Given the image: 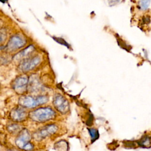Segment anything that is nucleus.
Returning a JSON list of instances; mask_svg holds the SVG:
<instances>
[{
	"mask_svg": "<svg viewBox=\"0 0 151 151\" xmlns=\"http://www.w3.org/2000/svg\"><path fill=\"white\" fill-rule=\"evenodd\" d=\"M48 101L46 96H39L33 97L29 96H24L19 99L18 103L20 106L25 108H34L37 106L43 104Z\"/></svg>",
	"mask_w": 151,
	"mask_h": 151,
	"instance_id": "nucleus-2",
	"label": "nucleus"
},
{
	"mask_svg": "<svg viewBox=\"0 0 151 151\" xmlns=\"http://www.w3.org/2000/svg\"><path fill=\"white\" fill-rule=\"evenodd\" d=\"M34 51V47L33 45H30L29 46L27 47L23 50L19 52L18 54H17L14 57V59L15 60H24L26 57L30 55L31 53H32Z\"/></svg>",
	"mask_w": 151,
	"mask_h": 151,
	"instance_id": "nucleus-10",
	"label": "nucleus"
},
{
	"mask_svg": "<svg viewBox=\"0 0 151 151\" xmlns=\"http://www.w3.org/2000/svg\"><path fill=\"white\" fill-rule=\"evenodd\" d=\"M88 131L92 142H94L99 137V133L97 130L95 129H88Z\"/></svg>",
	"mask_w": 151,
	"mask_h": 151,
	"instance_id": "nucleus-13",
	"label": "nucleus"
},
{
	"mask_svg": "<svg viewBox=\"0 0 151 151\" xmlns=\"http://www.w3.org/2000/svg\"><path fill=\"white\" fill-rule=\"evenodd\" d=\"M41 58L40 56L35 55L31 58H28L22 60L19 68L22 72H27L33 70L41 62Z\"/></svg>",
	"mask_w": 151,
	"mask_h": 151,
	"instance_id": "nucleus-5",
	"label": "nucleus"
},
{
	"mask_svg": "<svg viewBox=\"0 0 151 151\" xmlns=\"http://www.w3.org/2000/svg\"><path fill=\"white\" fill-rule=\"evenodd\" d=\"M150 5V0H141L139 2V7L143 10L147 9Z\"/></svg>",
	"mask_w": 151,
	"mask_h": 151,
	"instance_id": "nucleus-14",
	"label": "nucleus"
},
{
	"mask_svg": "<svg viewBox=\"0 0 151 151\" xmlns=\"http://www.w3.org/2000/svg\"><path fill=\"white\" fill-rule=\"evenodd\" d=\"M31 134L27 129L21 130L15 140L16 145L20 149L26 151H31L33 149V145L30 143Z\"/></svg>",
	"mask_w": 151,
	"mask_h": 151,
	"instance_id": "nucleus-3",
	"label": "nucleus"
},
{
	"mask_svg": "<svg viewBox=\"0 0 151 151\" xmlns=\"http://www.w3.org/2000/svg\"><path fill=\"white\" fill-rule=\"evenodd\" d=\"M11 119L15 122H21L25 119L27 113L22 107L14 109L10 114Z\"/></svg>",
	"mask_w": 151,
	"mask_h": 151,
	"instance_id": "nucleus-9",
	"label": "nucleus"
},
{
	"mask_svg": "<svg viewBox=\"0 0 151 151\" xmlns=\"http://www.w3.org/2000/svg\"><path fill=\"white\" fill-rule=\"evenodd\" d=\"M55 116V111L50 107H42L31 111L29 117L31 119L37 122L48 121Z\"/></svg>",
	"mask_w": 151,
	"mask_h": 151,
	"instance_id": "nucleus-1",
	"label": "nucleus"
},
{
	"mask_svg": "<svg viewBox=\"0 0 151 151\" xmlns=\"http://www.w3.org/2000/svg\"><path fill=\"white\" fill-rule=\"evenodd\" d=\"M52 103L54 107L62 114L67 113L70 110L68 101L60 94L54 95Z\"/></svg>",
	"mask_w": 151,
	"mask_h": 151,
	"instance_id": "nucleus-4",
	"label": "nucleus"
},
{
	"mask_svg": "<svg viewBox=\"0 0 151 151\" xmlns=\"http://www.w3.org/2000/svg\"><path fill=\"white\" fill-rule=\"evenodd\" d=\"M54 147L57 151H68V145L65 140H61L55 144Z\"/></svg>",
	"mask_w": 151,
	"mask_h": 151,
	"instance_id": "nucleus-12",
	"label": "nucleus"
},
{
	"mask_svg": "<svg viewBox=\"0 0 151 151\" xmlns=\"http://www.w3.org/2000/svg\"><path fill=\"white\" fill-rule=\"evenodd\" d=\"M28 78L25 76H21L17 77L13 83V88L19 94H22L24 93L28 86Z\"/></svg>",
	"mask_w": 151,
	"mask_h": 151,
	"instance_id": "nucleus-7",
	"label": "nucleus"
},
{
	"mask_svg": "<svg viewBox=\"0 0 151 151\" xmlns=\"http://www.w3.org/2000/svg\"></svg>",
	"mask_w": 151,
	"mask_h": 151,
	"instance_id": "nucleus-17",
	"label": "nucleus"
},
{
	"mask_svg": "<svg viewBox=\"0 0 151 151\" xmlns=\"http://www.w3.org/2000/svg\"><path fill=\"white\" fill-rule=\"evenodd\" d=\"M120 0H108L109 4L110 6H113L118 3Z\"/></svg>",
	"mask_w": 151,
	"mask_h": 151,
	"instance_id": "nucleus-16",
	"label": "nucleus"
},
{
	"mask_svg": "<svg viewBox=\"0 0 151 151\" xmlns=\"http://www.w3.org/2000/svg\"><path fill=\"white\" fill-rule=\"evenodd\" d=\"M26 43L25 38L19 35H15L11 37L6 48V50L10 51L17 50L22 47Z\"/></svg>",
	"mask_w": 151,
	"mask_h": 151,
	"instance_id": "nucleus-6",
	"label": "nucleus"
},
{
	"mask_svg": "<svg viewBox=\"0 0 151 151\" xmlns=\"http://www.w3.org/2000/svg\"><path fill=\"white\" fill-rule=\"evenodd\" d=\"M137 143L139 146L143 147H146L148 148L151 147V136H145L142 137L138 142Z\"/></svg>",
	"mask_w": 151,
	"mask_h": 151,
	"instance_id": "nucleus-11",
	"label": "nucleus"
},
{
	"mask_svg": "<svg viewBox=\"0 0 151 151\" xmlns=\"http://www.w3.org/2000/svg\"><path fill=\"white\" fill-rule=\"evenodd\" d=\"M57 130V126L55 124H50L46 126L36 132L34 134V137L37 140H41L46 137L52 134Z\"/></svg>",
	"mask_w": 151,
	"mask_h": 151,
	"instance_id": "nucleus-8",
	"label": "nucleus"
},
{
	"mask_svg": "<svg viewBox=\"0 0 151 151\" xmlns=\"http://www.w3.org/2000/svg\"><path fill=\"white\" fill-rule=\"evenodd\" d=\"M8 130L11 133H16L19 130V126L17 124H12L8 126Z\"/></svg>",
	"mask_w": 151,
	"mask_h": 151,
	"instance_id": "nucleus-15",
	"label": "nucleus"
}]
</instances>
